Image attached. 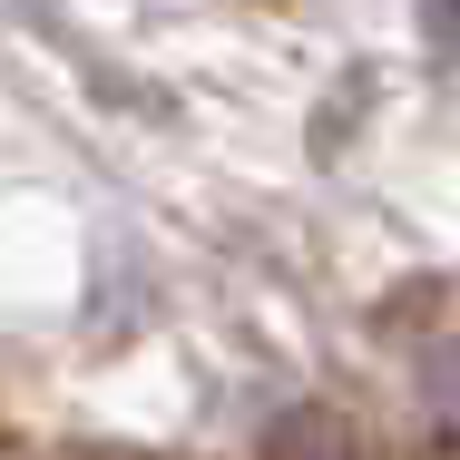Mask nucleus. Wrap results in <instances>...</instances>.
<instances>
[{
  "label": "nucleus",
  "instance_id": "nucleus-1",
  "mask_svg": "<svg viewBox=\"0 0 460 460\" xmlns=\"http://www.w3.org/2000/svg\"><path fill=\"white\" fill-rule=\"evenodd\" d=\"M441 411H460V353L441 363Z\"/></svg>",
  "mask_w": 460,
  "mask_h": 460
},
{
  "label": "nucleus",
  "instance_id": "nucleus-3",
  "mask_svg": "<svg viewBox=\"0 0 460 460\" xmlns=\"http://www.w3.org/2000/svg\"><path fill=\"white\" fill-rule=\"evenodd\" d=\"M441 40H460V20H441Z\"/></svg>",
  "mask_w": 460,
  "mask_h": 460
},
{
  "label": "nucleus",
  "instance_id": "nucleus-2",
  "mask_svg": "<svg viewBox=\"0 0 460 460\" xmlns=\"http://www.w3.org/2000/svg\"><path fill=\"white\" fill-rule=\"evenodd\" d=\"M284 460H333V451H323V441H284Z\"/></svg>",
  "mask_w": 460,
  "mask_h": 460
}]
</instances>
